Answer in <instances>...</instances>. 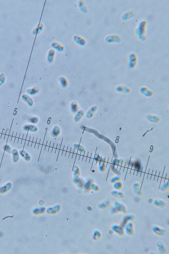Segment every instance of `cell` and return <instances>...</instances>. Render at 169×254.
I'll return each instance as SVG.
<instances>
[{"mask_svg": "<svg viewBox=\"0 0 169 254\" xmlns=\"http://www.w3.org/2000/svg\"><path fill=\"white\" fill-rule=\"evenodd\" d=\"M135 219V217L134 215L129 214L126 215L124 217L122 221V225L123 227H124L128 222H133Z\"/></svg>", "mask_w": 169, "mask_h": 254, "instance_id": "5b68a950", "label": "cell"}, {"mask_svg": "<svg viewBox=\"0 0 169 254\" xmlns=\"http://www.w3.org/2000/svg\"><path fill=\"white\" fill-rule=\"evenodd\" d=\"M111 212L112 213H113V214H115V213H117L118 212V211H117L116 208L115 207H113L112 209Z\"/></svg>", "mask_w": 169, "mask_h": 254, "instance_id": "9c48e42d", "label": "cell"}, {"mask_svg": "<svg viewBox=\"0 0 169 254\" xmlns=\"http://www.w3.org/2000/svg\"><path fill=\"white\" fill-rule=\"evenodd\" d=\"M111 230L113 232L119 235L122 236L124 234V230L122 226L117 224L113 225L112 226Z\"/></svg>", "mask_w": 169, "mask_h": 254, "instance_id": "3957f363", "label": "cell"}, {"mask_svg": "<svg viewBox=\"0 0 169 254\" xmlns=\"http://www.w3.org/2000/svg\"><path fill=\"white\" fill-rule=\"evenodd\" d=\"M126 234L129 236H134L135 234L134 224L132 222H130L124 226Z\"/></svg>", "mask_w": 169, "mask_h": 254, "instance_id": "7a4b0ae2", "label": "cell"}, {"mask_svg": "<svg viewBox=\"0 0 169 254\" xmlns=\"http://www.w3.org/2000/svg\"><path fill=\"white\" fill-rule=\"evenodd\" d=\"M118 193V194H117H117H115V193H113V196L119 199H123L124 198V197H125V195H124V194H122V193Z\"/></svg>", "mask_w": 169, "mask_h": 254, "instance_id": "ba28073f", "label": "cell"}, {"mask_svg": "<svg viewBox=\"0 0 169 254\" xmlns=\"http://www.w3.org/2000/svg\"><path fill=\"white\" fill-rule=\"evenodd\" d=\"M152 230L154 233L159 236L166 237L168 234V232L167 230L158 226H153L152 228Z\"/></svg>", "mask_w": 169, "mask_h": 254, "instance_id": "6da1fadb", "label": "cell"}, {"mask_svg": "<svg viewBox=\"0 0 169 254\" xmlns=\"http://www.w3.org/2000/svg\"><path fill=\"white\" fill-rule=\"evenodd\" d=\"M153 203L154 205L158 207L164 208L168 206L167 203L162 200L155 199L153 201Z\"/></svg>", "mask_w": 169, "mask_h": 254, "instance_id": "8992f818", "label": "cell"}, {"mask_svg": "<svg viewBox=\"0 0 169 254\" xmlns=\"http://www.w3.org/2000/svg\"><path fill=\"white\" fill-rule=\"evenodd\" d=\"M157 247L160 252L162 253H164L166 251V248L165 246L162 243H158Z\"/></svg>", "mask_w": 169, "mask_h": 254, "instance_id": "52a82bcc", "label": "cell"}, {"mask_svg": "<svg viewBox=\"0 0 169 254\" xmlns=\"http://www.w3.org/2000/svg\"><path fill=\"white\" fill-rule=\"evenodd\" d=\"M114 207L118 212L126 213L127 212V209L126 206L122 203H120L117 201H115L114 203Z\"/></svg>", "mask_w": 169, "mask_h": 254, "instance_id": "277c9868", "label": "cell"}]
</instances>
